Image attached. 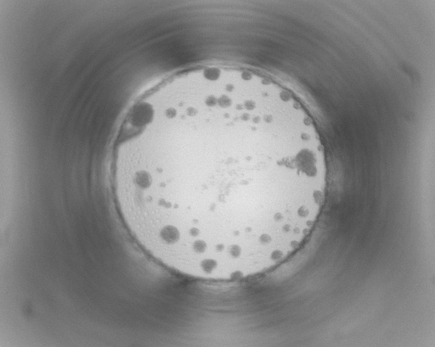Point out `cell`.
<instances>
[{"label": "cell", "instance_id": "1", "mask_svg": "<svg viewBox=\"0 0 435 347\" xmlns=\"http://www.w3.org/2000/svg\"><path fill=\"white\" fill-rule=\"evenodd\" d=\"M318 174L297 140L247 114L215 109L140 143L121 180L132 226L156 251L226 269L268 256L298 227Z\"/></svg>", "mask_w": 435, "mask_h": 347}]
</instances>
